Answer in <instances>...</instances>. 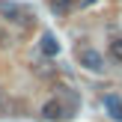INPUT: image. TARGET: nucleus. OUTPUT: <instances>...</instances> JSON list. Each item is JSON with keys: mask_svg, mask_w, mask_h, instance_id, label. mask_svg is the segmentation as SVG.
I'll return each mask as SVG.
<instances>
[{"mask_svg": "<svg viewBox=\"0 0 122 122\" xmlns=\"http://www.w3.org/2000/svg\"><path fill=\"white\" fill-rule=\"evenodd\" d=\"M104 110H107L110 119L122 122V98H119L116 92H107V95H104Z\"/></svg>", "mask_w": 122, "mask_h": 122, "instance_id": "nucleus-4", "label": "nucleus"}, {"mask_svg": "<svg viewBox=\"0 0 122 122\" xmlns=\"http://www.w3.org/2000/svg\"><path fill=\"white\" fill-rule=\"evenodd\" d=\"M39 48H42L45 57H57V54H60V42H57V36H54V33H42Z\"/></svg>", "mask_w": 122, "mask_h": 122, "instance_id": "nucleus-5", "label": "nucleus"}, {"mask_svg": "<svg viewBox=\"0 0 122 122\" xmlns=\"http://www.w3.org/2000/svg\"><path fill=\"white\" fill-rule=\"evenodd\" d=\"M0 15H6L9 21L21 24V27H30V24H36V15L27 9V6H18V3H6V0H0Z\"/></svg>", "mask_w": 122, "mask_h": 122, "instance_id": "nucleus-1", "label": "nucleus"}, {"mask_svg": "<svg viewBox=\"0 0 122 122\" xmlns=\"http://www.w3.org/2000/svg\"><path fill=\"white\" fill-rule=\"evenodd\" d=\"M39 113H42V119H48V122H66V119H71V110L63 104V98H48Z\"/></svg>", "mask_w": 122, "mask_h": 122, "instance_id": "nucleus-2", "label": "nucleus"}, {"mask_svg": "<svg viewBox=\"0 0 122 122\" xmlns=\"http://www.w3.org/2000/svg\"><path fill=\"white\" fill-rule=\"evenodd\" d=\"M6 113H12V101H9V95L0 89V116H6Z\"/></svg>", "mask_w": 122, "mask_h": 122, "instance_id": "nucleus-8", "label": "nucleus"}, {"mask_svg": "<svg viewBox=\"0 0 122 122\" xmlns=\"http://www.w3.org/2000/svg\"><path fill=\"white\" fill-rule=\"evenodd\" d=\"M110 60H113V63H122V39H113L110 42Z\"/></svg>", "mask_w": 122, "mask_h": 122, "instance_id": "nucleus-7", "label": "nucleus"}, {"mask_svg": "<svg viewBox=\"0 0 122 122\" xmlns=\"http://www.w3.org/2000/svg\"><path fill=\"white\" fill-rule=\"evenodd\" d=\"M0 48H12V33H9V27H3V24H0Z\"/></svg>", "mask_w": 122, "mask_h": 122, "instance_id": "nucleus-9", "label": "nucleus"}, {"mask_svg": "<svg viewBox=\"0 0 122 122\" xmlns=\"http://www.w3.org/2000/svg\"><path fill=\"white\" fill-rule=\"evenodd\" d=\"M77 63H81L86 71H104V57H101L95 48H83V51H77Z\"/></svg>", "mask_w": 122, "mask_h": 122, "instance_id": "nucleus-3", "label": "nucleus"}, {"mask_svg": "<svg viewBox=\"0 0 122 122\" xmlns=\"http://www.w3.org/2000/svg\"><path fill=\"white\" fill-rule=\"evenodd\" d=\"M71 3H75V0H51V9L57 12V15H66V12L71 9Z\"/></svg>", "mask_w": 122, "mask_h": 122, "instance_id": "nucleus-6", "label": "nucleus"}]
</instances>
